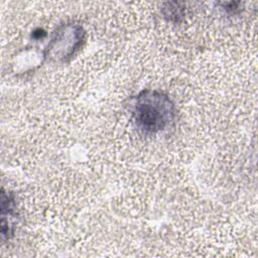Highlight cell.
I'll use <instances>...</instances> for the list:
<instances>
[{
  "label": "cell",
  "mask_w": 258,
  "mask_h": 258,
  "mask_svg": "<svg viewBox=\"0 0 258 258\" xmlns=\"http://www.w3.org/2000/svg\"><path fill=\"white\" fill-rule=\"evenodd\" d=\"M131 115L139 131L152 135L171 127L175 120L176 109L165 93L143 90L132 99Z\"/></svg>",
  "instance_id": "obj_1"
},
{
  "label": "cell",
  "mask_w": 258,
  "mask_h": 258,
  "mask_svg": "<svg viewBox=\"0 0 258 258\" xmlns=\"http://www.w3.org/2000/svg\"><path fill=\"white\" fill-rule=\"evenodd\" d=\"M17 219V206L13 194L2 189L1 194V235L2 239L13 236Z\"/></svg>",
  "instance_id": "obj_3"
},
{
  "label": "cell",
  "mask_w": 258,
  "mask_h": 258,
  "mask_svg": "<svg viewBox=\"0 0 258 258\" xmlns=\"http://www.w3.org/2000/svg\"><path fill=\"white\" fill-rule=\"evenodd\" d=\"M86 32L84 28L75 23L60 25L48 42L44 56L53 62H66L70 60L82 47Z\"/></svg>",
  "instance_id": "obj_2"
},
{
  "label": "cell",
  "mask_w": 258,
  "mask_h": 258,
  "mask_svg": "<svg viewBox=\"0 0 258 258\" xmlns=\"http://www.w3.org/2000/svg\"><path fill=\"white\" fill-rule=\"evenodd\" d=\"M162 13L164 17L170 22H179L185 13L184 7L177 2H168L162 8Z\"/></svg>",
  "instance_id": "obj_4"
}]
</instances>
